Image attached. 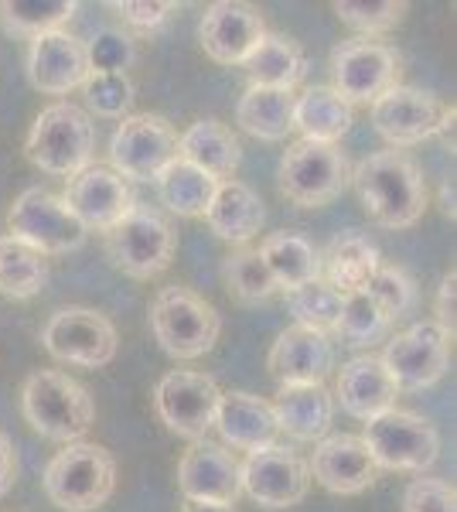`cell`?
I'll use <instances>...</instances> for the list:
<instances>
[{
    "mask_svg": "<svg viewBox=\"0 0 457 512\" xmlns=\"http://www.w3.org/2000/svg\"><path fill=\"white\" fill-rule=\"evenodd\" d=\"M355 195L365 216L382 229H410L427 209V181L417 161L403 151H379L352 168Z\"/></svg>",
    "mask_w": 457,
    "mask_h": 512,
    "instance_id": "1",
    "label": "cell"
},
{
    "mask_svg": "<svg viewBox=\"0 0 457 512\" xmlns=\"http://www.w3.org/2000/svg\"><path fill=\"white\" fill-rule=\"evenodd\" d=\"M21 410L31 431L58 444H72L93 427V396L62 369H38L21 386Z\"/></svg>",
    "mask_w": 457,
    "mask_h": 512,
    "instance_id": "2",
    "label": "cell"
},
{
    "mask_svg": "<svg viewBox=\"0 0 457 512\" xmlns=\"http://www.w3.org/2000/svg\"><path fill=\"white\" fill-rule=\"evenodd\" d=\"M96 151V127L86 110L76 103H58L45 106L31 123V134L24 140V154L38 171L55 178H72L82 168L93 164Z\"/></svg>",
    "mask_w": 457,
    "mask_h": 512,
    "instance_id": "3",
    "label": "cell"
},
{
    "mask_svg": "<svg viewBox=\"0 0 457 512\" xmlns=\"http://www.w3.org/2000/svg\"><path fill=\"white\" fill-rule=\"evenodd\" d=\"M41 482L62 512H96L116 489V458L103 444L72 441L48 461Z\"/></svg>",
    "mask_w": 457,
    "mask_h": 512,
    "instance_id": "4",
    "label": "cell"
},
{
    "mask_svg": "<svg viewBox=\"0 0 457 512\" xmlns=\"http://www.w3.org/2000/svg\"><path fill=\"white\" fill-rule=\"evenodd\" d=\"M151 332L171 359H202L222 332L219 311L191 287H161L151 301Z\"/></svg>",
    "mask_w": 457,
    "mask_h": 512,
    "instance_id": "5",
    "label": "cell"
},
{
    "mask_svg": "<svg viewBox=\"0 0 457 512\" xmlns=\"http://www.w3.org/2000/svg\"><path fill=\"white\" fill-rule=\"evenodd\" d=\"M171 222L151 205H134L113 229H106V256L120 274L134 280H151L171 267L174 260Z\"/></svg>",
    "mask_w": 457,
    "mask_h": 512,
    "instance_id": "6",
    "label": "cell"
},
{
    "mask_svg": "<svg viewBox=\"0 0 457 512\" xmlns=\"http://www.w3.org/2000/svg\"><path fill=\"white\" fill-rule=\"evenodd\" d=\"M352 178V164L338 144L294 140L280 158V192L301 209H321L335 202Z\"/></svg>",
    "mask_w": 457,
    "mask_h": 512,
    "instance_id": "7",
    "label": "cell"
},
{
    "mask_svg": "<svg viewBox=\"0 0 457 512\" xmlns=\"http://www.w3.org/2000/svg\"><path fill=\"white\" fill-rule=\"evenodd\" d=\"M359 437L365 451L372 454V461H376V468H389V472H423L440 454L437 427L427 417L400 407L369 420Z\"/></svg>",
    "mask_w": 457,
    "mask_h": 512,
    "instance_id": "8",
    "label": "cell"
},
{
    "mask_svg": "<svg viewBox=\"0 0 457 512\" xmlns=\"http://www.w3.org/2000/svg\"><path fill=\"white\" fill-rule=\"evenodd\" d=\"M400 55L393 45L379 38H345L331 52V76H335V93L348 106L376 103L382 93L400 86Z\"/></svg>",
    "mask_w": 457,
    "mask_h": 512,
    "instance_id": "9",
    "label": "cell"
},
{
    "mask_svg": "<svg viewBox=\"0 0 457 512\" xmlns=\"http://www.w3.org/2000/svg\"><path fill=\"white\" fill-rule=\"evenodd\" d=\"M171 161H178V130L157 113H130L110 140V168L120 178L157 181Z\"/></svg>",
    "mask_w": 457,
    "mask_h": 512,
    "instance_id": "10",
    "label": "cell"
},
{
    "mask_svg": "<svg viewBox=\"0 0 457 512\" xmlns=\"http://www.w3.org/2000/svg\"><path fill=\"white\" fill-rule=\"evenodd\" d=\"M7 226L11 236L28 243L41 256L48 253H72L86 243V229L82 222L65 209L62 195H52L48 188H24L14 198L11 212H7Z\"/></svg>",
    "mask_w": 457,
    "mask_h": 512,
    "instance_id": "11",
    "label": "cell"
},
{
    "mask_svg": "<svg viewBox=\"0 0 457 512\" xmlns=\"http://www.w3.org/2000/svg\"><path fill=\"white\" fill-rule=\"evenodd\" d=\"M116 328L93 308H62L41 328V345L65 366L99 369L116 359Z\"/></svg>",
    "mask_w": 457,
    "mask_h": 512,
    "instance_id": "12",
    "label": "cell"
},
{
    "mask_svg": "<svg viewBox=\"0 0 457 512\" xmlns=\"http://www.w3.org/2000/svg\"><path fill=\"white\" fill-rule=\"evenodd\" d=\"M447 120H454V106L413 86H393L372 103V127L393 147H413L420 140L440 137Z\"/></svg>",
    "mask_w": 457,
    "mask_h": 512,
    "instance_id": "13",
    "label": "cell"
},
{
    "mask_svg": "<svg viewBox=\"0 0 457 512\" xmlns=\"http://www.w3.org/2000/svg\"><path fill=\"white\" fill-rule=\"evenodd\" d=\"M219 400V383L205 373H191V369H171L154 390L157 417L168 424L171 434L185 437V441H205V434L215 427Z\"/></svg>",
    "mask_w": 457,
    "mask_h": 512,
    "instance_id": "14",
    "label": "cell"
},
{
    "mask_svg": "<svg viewBox=\"0 0 457 512\" xmlns=\"http://www.w3.org/2000/svg\"><path fill=\"white\" fill-rule=\"evenodd\" d=\"M451 345L454 338L440 332L434 321H420L400 335H389L379 359L386 373L393 376V383L400 386V393L423 390V386H434L451 369Z\"/></svg>",
    "mask_w": 457,
    "mask_h": 512,
    "instance_id": "15",
    "label": "cell"
},
{
    "mask_svg": "<svg viewBox=\"0 0 457 512\" xmlns=\"http://www.w3.org/2000/svg\"><path fill=\"white\" fill-rule=\"evenodd\" d=\"M239 475H243V492L249 499L273 512L294 509L311 492L307 461L297 451L284 448V444L246 454V461L239 465Z\"/></svg>",
    "mask_w": 457,
    "mask_h": 512,
    "instance_id": "16",
    "label": "cell"
},
{
    "mask_svg": "<svg viewBox=\"0 0 457 512\" xmlns=\"http://www.w3.org/2000/svg\"><path fill=\"white\" fill-rule=\"evenodd\" d=\"M65 209L72 212L82 229H96V233H106L116 222L134 209V192H130L127 178H120L113 168L106 164H89L79 175H72L65 181V195H62Z\"/></svg>",
    "mask_w": 457,
    "mask_h": 512,
    "instance_id": "17",
    "label": "cell"
},
{
    "mask_svg": "<svg viewBox=\"0 0 457 512\" xmlns=\"http://www.w3.org/2000/svg\"><path fill=\"white\" fill-rule=\"evenodd\" d=\"M178 485L188 502H212V506H236L243 495L236 454L212 441H191L178 461Z\"/></svg>",
    "mask_w": 457,
    "mask_h": 512,
    "instance_id": "18",
    "label": "cell"
},
{
    "mask_svg": "<svg viewBox=\"0 0 457 512\" xmlns=\"http://www.w3.org/2000/svg\"><path fill=\"white\" fill-rule=\"evenodd\" d=\"M267 35V21L253 4L239 0H219L209 4L198 24V41L205 55L219 65H243L256 45Z\"/></svg>",
    "mask_w": 457,
    "mask_h": 512,
    "instance_id": "19",
    "label": "cell"
},
{
    "mask_svg": "<svg viewBox=\"0 0 457 512\" xmlns=\"http://www.w3.org/2000/svg\"><path fill=\"white\" fill-rule=\"evenodd\" d=\"M28 79L45 96H69L89 79L86 41L69 31H48L31 38L28 48Z\"/></svg>",
    "mask_w": 457,
    "mask_h": 512,
    "instance_id": "20",
    "label": "cell"
},
{
    "mask_svg": "<svg viewBox=\"0 0 457 512\" xmlns=\"http://www.w3.org/2000/svg\"><path fill=\"white\" fill-rule=\"evenodd\" d=\"M307 472L324 492L331 495H359L379 478L372 454L365 451L359 434H331L314 444Z\"/></svg>",
    "mask_w": 457,
    "mask_h": 512,
    "instance_id": "21",
    "label": "cell"
},
{
    "mask_svg": "<svg viewBox=\"0 0 457 512\" xmlns=\"http://www.w3.org/2000/svg\"><path fill=\"white\" fill-rule=\"evenodd\" d=\"M267 369L280 386L324 383V376L335 369V342L324 332L290 325L273 342V349L267 355Z\"/></svg>",
    "mask_w": 457,
    "mask_h": 512,
    "instance_id": "22",
    "label": "cell"
},
{
    "mask_svg": "<svg viewBox=\"0 0 457 512\" xmlns=\"http://www.w3.org/2000/svg\"><path fill=\"white\" fill-rule=\"evenodd\" d=\"M400 400V386L393 383V376L386 373L379 355L365 352L355 355L342 366L335 386V403H342L345 414H352L355 420L369 424L386 410H396Z\"/></svg>",
    "mask_w": 457,
    "mask_h": 512,
    "instance_id": "23",
    "label": "cell"
},
{
    "mask_svg": "<svg viewBox=\"0 0 457 512\" xmlns=\"http://www.w3.org/2000/svg\"><path fill=\"white\" fill-rule=\"evenodd\" d=\"M215 427H219L222 441L232 451H263L280 444V424L273 414V403L246 390L222 393L219 410H215Z\"/></svg>",
    "mask_w": 457,
    "mask_h": 512,
    "instance_id": "24",
    "label": "cell"
},
{
    "mask_svg": "<svg viewBox=\"0 0 457 512\" xmlns=\"http://www.w3.org/2000/svg\"><path fill=\"white\" fill-rule=\"evenodd\" d=\"M379 263L382 260L376 243L365 233H359V229H345L321 253V280L342 297L359 294L379 270Z\"/></svg>",
    "mask_w": 457,
    "mask_h": 512,
    "instance_id": "25",
    "label": "cell"
},
{
    "mask_svg": "<svg viewBox=\"0 0 457 512\" xmlns=\"http://www.w3.org/2000/svg\"><path fill=\"white\" fill-rule=\"evenodd\" d=\"M280 434H290L294 441H321L331 431L335 420V396L324 383L311 386H280L273 400Z\"/></svg>",
    "mask_w": 457,
    "mask_h": 512,
    "instance_id": "26",
    "label": "cell"
},
{
    "mask_svg": "<svg viewBox=\"0 0 457 512\" xmlns=\"http://www.w3.org/2000/svg\"><path fill=\"white\" fill-rule=\"evenodd\" d=\"M178 158L202 168L215 181H229L243 161V147L222 120L202 117L178 137Z\"/></svg>",
    "mask_w": 457,
    "mask_h": 512,
    "instance_id": "27",
    "label": "cell"
},
{
    "mask_svg": "<svg viewBox=\"0 0 457 512\" xmlns=\"http://www.w3.org/2000/svg\"><path fill=\"white\" fill-rule=\"evenodd\" d=\"M263 219H267V212H263L260 195L236 178L219 181L209 209H205L209 229L226 243H249L263 229Z\"/></svg>",
    "mask_w": 457,
    "mask_h": 512,
    "instance_id": "28",
    "label": "cell"
},
{
    "mask_svg": "<svg viewBox=\"0 0 457 512\" xmlns=\"http://www.w3.org/2000/svg\"><path fill=\"white\" fill-rule=\"evenodd\" d=\"M294 89L249 86L236 103V123L260 140H284L294 130Z\"/></svg>",
    "mask_w": 457,
    "mask_h": 512,
    "instance_id": "29",
    "label": "cell"
},
{
    "mask_svg": "<svg viewBox=\"0 0 457 512\" xmlns=\"http://www.w3.org/2000/svg\"><path fill=\"white\" fill-rule=\"evenodd\" d=\"M294 130H301V140L338 144L352 130V106L331 86H311L297 96Z\"/></svg>",
    "mask_w": 457,
    "mask_h": 512,
    "instance_id": "30",
    "label": "cell"
},
{
    "mask_svg": "<svg viewBox=\"0 0 457 512\" xmlns=\"http://www.w3.org/2000/svg\"><path fill=\"white\" fill-rule=\"evenodd\" d=\"M249 86H267V89H294L304 79L307 59L304 48L287 35H263L260 45L249 52L243 62Z\"/></svg>",
    "mask_w": 457,
    "mask_h": 512,
    "instance_id": "31",
    "label": "cell"
},
{
    "mask_svg": "<svg viewBox=\"0 0 457 512\" xmlns=\"http://www.w3.org/2000/svg\"><path fill=\"white\" fill-rule=\"evenodd\" d=\"M260 256L270 267L280 291H294V287H304L321 277V253L301 233H287V229L284 233H270L260 243Z\"/></svg>",
    "mask_w": 457,
    "mask_h": 512,
    "instance_id": "32",
    "label": "cell"
},
{
    "mask_svg": "<svg viewBox=\"0 0 457 512\" xmlns=\"http://www.w3.org/2000/svg\"><path fill=\"white\" fill-rule=\"evenodd\" d=\"M154 185H157L161 202L168 205V212L185 216V219H198V216H205V209H209L219 181L212 175H205L202 168H195V164L178 158L161 171V178H157Z\"/></svg>",
    "mask_w": 457,
    "mask_h": 512,
    "instance_id": "33",
    "label": "cell"
},
{
    "mask_svg": "<svg viewBox=\"0 0 457 512\" xmlns=\"http://www.w3.org/2000/svg\"><path fill=\"white\" fill-rule=\"evenodd\" d=\"M48 280V263L38 250L14 236H0V294L11 301H28L41 294Z\"/></svg>",
    "mask_w": 457,
    "mask_h": 512,
    "instance_id": "34",
    "label": "cell"
},
{
    "mask_svg": "<svg viewBox=\"0 0 457 512\" xmlns=\"http://www.w3.org/2000/svg\"><path fill=\"white\" fill-rule=\"evenodd\" d=\"M76 11V0H0V28L14 38H38L58 31Z\"/></svg>",
    "mask_w": 457,
    "mask_h": 512,
    "instance_id": "35",
    "label": "cell"
},
{
    "mask_svg": "<svg viewBox=\"0 0 457 512\" xmlns=\"http://www.w3.org/2000/svg\"><path fill=\"white\" fill-rule=\"evenodd\" d=\"M389 328H393V321L382 315L369 294L359 291V294L342 297V311H338V321H335V328H331V335H338L345 345H352V349H372L376 342H386Z\"/></svg>",
    "mask_w": 457,
    "mask_h": 512,
    "instance_id": "36",
    "label": "cell"
},
{
    "mask_svg": "<svg viewBox=\"0 0 457 512\" xmlns=\"http://www.w3.org/2000/svg\"><path fill=\"white\" fill-rule=\"evenodd\" d=\"M222 277H226L229 294L243 304L270 301V297L280 291L277 280H273V274H270V267L263 263L260 250H249V246L226 256V263H222Z\"/></svg>",
    "mask_w": 457,
    "mask_h": 512,
    "instance_id": "37",
    "label": "cell"
},
{
    "mask_svg": "<svg viewBox=\"0 0 457 512\" xmlns=\"http://www.w3.org/2000/svg\"><path fill=\"white\" fill-rule=\"evenodd\" d=\"M287 311L294 315V325L311 328V332H324L331 335L338 321V311H342V294H335L328 284L318 277L304 287H294V291H284Z\"/></svg>",
    "mask_w": 457,
    "mask_h": 512,
    "instance_id": "38",
    "label": "cell"
},
{
    "mask_svg": "<svg viewBox=\"0 0 457 512\" xmlns=\"http://www.w3.org/2000/svg\"><path fill=\"white\" fill-rule=\"evenodd\" d=\"M365 294L376 301V308L389 321H400L417 308V284L396 263H379V270L372 274V280L365 284Z\"/></svg>",
    "mask_w": 457,
    "mask_h": 512,
    "instance_id": "39",
    "label": "cell"
},
{
    "mask_svg": "<svg viewBox=\"0 0 457 512\" xmlns=\"http://www.w3.org/2000/svg\"><path fill=\"white\" fill-rule=\"evenodd\" d=\"M82 96L96 117L123 120L134 106V82L120 72H89V79L82 82Z\"/></svg>",
    "mask_w": 457,
    "mask_h": 512,
    "instance_id": "40",
    "label": "cell"
},
{
    "mask_svg": "<svg viewBox=\"0 0 457 512\" xmlns=\"http://www.w3.org/2000/svg\"><path fill=\"white\" fill-rule=\"evenodd\" d=\"M331 11L338 14V21L348 24L352 31H359V38H376L386 35L389 28L403 21L406 4L403 0H372V4H355V0H335Z\"/></svg>",
    "mask_w": 457,
    "mask_h": 512,
    "instance_id": "41",
    "label": "cell"
},
{
    "mask_svg": "<svg viewBox=\"0 0 457 512\" xmlns=\"http://www.w3.org/2000/svg\"><path fill=\"white\" fill-rule=\"evenodd\" d=\"M86 59L89 72H120V76H127V69L137 62V41L116 28H99L86 41Z\"/></svg>",
    "mask_w": 457,
    "mask_h": 512,
    "instance_id": "42",
    "label": "cell"
},
{
    "mask_svg": "<svg viewBox=\"0 0 457 512\" xmlns=\"http://www.w3.org/2000/svg\"><path fill=\"white\" fill-rule=\"evenodd\" d=\"M403 512H457V492L444 478H413L403 489Z\"/></svg>",
    "mask_w": 457,
    "mask_h": 512,
    "instance_id": "43",
    "label": "cell"
},
{
    "mask_svg": "<svg viewBox=\"0 0 457 512\" xmlns=\"http://www.w3.org/2000/svg\"><path fill=\"white\" fill-rule=\"evenodd\" d=\"M178 4H168V0H154V4H137V0H116L113 11L120 14L127 24H134L140 31H151V28H161L164 21L171 18V11Z\"/></svg>",
    "mask_w": 457,
    "mask_h": 512,
    "instance_id": "44",
    "label": "cell"
},
{
    "mask_svg": "<svg viewBox=\"0 0 457 512\" xmlns=\"http://www.w3.org/2000/svg\"><path fill=\"white\" fill-rule=\"evenodd\" d=\"M454 284H457V274L447 270V274L440 277L437 297H434V325L451 338H454Z\"/></svg>",
    "mask_w": 457,
    "mask_h": 512,
    "instance_id": "45",
    "label": "cell"
},
{
    "mask_svg": "<svg viewBox=\"0 0 457 512\" xmlns=\"http://www.w3.org/2000/svg\"><path fill=\"white\" fill-rule=\"evenodd\" d=\"M14 475H18V454H14V444L7 441V434L0 431V495L11 492Z\"/></svg>",
    "mask_w": 457,
    "mask_h": 512,
    "instance_id": "46",
    "label": "cell"
},
{
    "mask_svg": "<svg viewBox=\"0 0 457 512\" xmlns=\"http://www.w3.org/2000/svg\"><path fill=\"white\" fill-rule=\"evenodd\" d=\"M440 195H444V216H457V209H454V175H447L444 181V188H440Z\"/></svg>",
    "mask_w": 457,
    "mask_h": 512,
    "instance_id": "47",
    "label": "cell"
},
{
    "mask_svg": "<svg viewBox=\"0 0 457 512\" xmlns=\"http://www.w3.org/2000/svg\"><path fill=\"white\" fill-rule=\"evenodd\" d=\"M181 512H236V506H212V502H185Z\"/></svg>",
    "mask_w": 457,
    "mask_h": 512,
    "instance_id": "48",
    "label": "cell"
}]
</instances>
